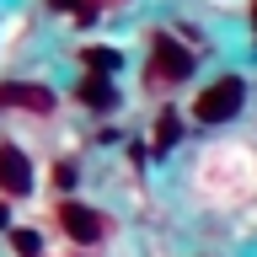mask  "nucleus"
I'll return each instance as SVG.
<instances>
[{
  "mask_svg": "<svg viewBox=\"0 0 257 257\" xmlns=\"http://www.w3.org/2000/svg\"><path fill=\"white\" fill-rule=\"evenodd\" d=\"M241 96H246V86H241L236 75L214 80V86L198 96V118H204V123H225V118H236V112H241Z\"/></svg>",
  "mask_w": 257,
  "mask_h": 257,
  "instance_id": "f257e3e1",
  "label": "nucleus"
},
{
  "mask_svg": "<svg viewBox=\"0 0 257 257\" xmlns=\"http://www.w3.org/2000/svg\"><path fill=\"white\" fill-rule=\"evenodd\" d=\"M0 188L6 193H27L32 188V166L16 145H0Z\"/></svg>",
  "mask_w": 257,
  "mask_h": 257,
  "instance_id": "f03ea898",
  "label": "nucleus"
},
{
  "mask_svg": "<svg viewBox=\"0 0 257 257\" xmlns=\"http://www.w3.org/2000/svg\"><path fill=\"white\" fill-rule=\"evenodd\" d=\"M156 75L188 80V75H193V54H188L182 43H172V38H161V43H156Z\"/></svg>",
  "mask_w": 257,
  "mask_h": 257,
  "instance_id": "7ed1b4c3",
  "label": "nucleus"
},
{
  "mask_svg": "<svg viewBox=\"0 0 257 257\" xmlns=\"http://www.w3.org/2000/svg\"><path fill=\"white\" fill-rule=\"evenodd\" d=\"M59 220H64V230H70L75 241H96L102 236V214H91V209H80V204H64Z\"/></svg>",
  "mask_w": 257,
  "mask_h": 257,
  "instance_id": "20e7f679",
  "label": "nucleus"
},
{
  "mask_svg": "<svg viewBox=\"0 0 257 257\" xmlns=\"http://www.w3.org/2000/svg\"><path fill=\"white\" fill-rule=\"evenodd\" d=\"M0 102H11V107H32V112H48L54 107V96L43 91V86H0Z\"/></svg>",
  "mask_w": 257,
  "mask_h": 257,
  "instance_id": "39448f33",
  "label": "nucleus"
},
{
  "mask_svg": "<svg viewBox=\"0 0 257 257\" xmlns=\"http://www.w3.org/2000/svg\"><path fill=\"white\" fill-rule=\"evenodd\" d=\"M80 102H91V107H112V80L107 75H91L80 86Z\"/></svg>",
  "mask_w": 257,
  "mask_h": 257,
  "instance_id": "423d86ee",
  "label": "nucleus"
},
{
  "mask_svg": "<svg viewBox=\"0 0 257 257\" xmlns=\"http://www.w3.org/2000/svg\"><path fill=\"white\" fill-rule=\"evenodd\" d=\"M91 70L96 75H112V70H118V54H112V48H91Z\"/></svg>",
  "mask_w": 257,
  "mask_h": 257,
  "instance_id": "0eeeda50",
  "label": "nucleus"
},
{
  "mask_svg": "<svg viewBox=\"0 0 257 257\" xmlns=\"http://www.w3.org/2000/svg\"><path fill=\"white\" fill-rule=\"evenodd\" d=\"M172 140H177V118H172V112H161V118H156V145L166 150Z\"/></svg>",
  "mask_w": 257,
  "mask_h": 257,
  "instance_id": "6e6552de",
  "label": "nucleus"
},
{
  "mask_svg": "<svg viewBox=\"0 0 257 257\" xmlns=\"http://www.w3.org/2000/svg\"><path fill=\"white\" fill-rule=\"evenodd\" d=\"M16 252H22V257H38V236H32V230H16Z\"/></svg>",
  "mask_w": 257,
  "mask_h": 257,
  "instance_id": "1a4fd4ad",
  "label": "nucleus"
},
{
  "mask_svg": "<svg viewBox=\"0 0 257 257\" xmlns=\"http://www.w3.org/2000/svg\"><path fill=\"white\" fill-rule=\"evenodd\" d=\"M6 220H11V214H6V204H0V225H6Z\"/></svg>",
  "mask_w": 257,
  "mask_h": 257,
  "instance_id": "9d476101",
  "label": "nucleus"
},
{
  "mask_svg": "<svg viewBox=\"0 0 257 257\" xmlns=\"http://www.w3.org/2000/svg\"><path fill=\"white\" fill-rule=\"evenodd\" d=\"M252 22H257V11H252Z\"/></svg>",
  "mask_w": 257,
  "mask_h": 257,
  "instance_id": "9b49d317",
  "label": "nucleus"
}]
</instances>
